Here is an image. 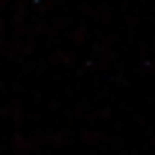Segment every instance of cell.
<instances>
[{"label":"cell","mask_w":155,"mask_h":155,"mask_svg":"<svg viewBox=\"0 0 155 155\" xmlns=\"http://www.w3.org/2000/svg\"><path fill=\"white\" fill-rule=\"evenodd\" d=\"M30 150H33V144H30L27 139H22V136L16 134V136H14V153H16V155H27Z\"/></svg>","instance_id":"6da1fadb"},{"label":"cell","mask_w":155,"mask_h":155,"mask_svg":"<svg viewBox=\"0 0 155 155\" xmlns=\"http://www.w3.org/2000/svg\"><path fill=\"white\" fill-rule=\"evenodd\" d=\"M104 136L101 134H84V142H90V144H95V142H101Z\"/></svg>","instance_id":"7a4b0ae2"}]
</instances>
